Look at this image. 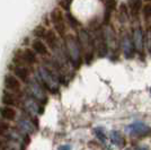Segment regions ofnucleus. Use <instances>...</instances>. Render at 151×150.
I'll list each match as a JSON object with an SVG mask.
<instances>
[{
	"instance_id": "obj_1",
	"label": "nucleus",
	"mask_w": 151,
	"mask_h": 150,
	"mask_svg": "<svg viewBox=\"0 0 151 150\" xmlns=\"http://www.w3.org/2000/svg\"><path fill=\"white\" fill-rule=\"evenodd\" d=\"M33 35L35 38L43 41L51 51H55L60 46V38L57 32L44 25H37L33 30Z\"/></svg>"
},
{
	"instance_id": "obj_2",
	"label": "nucleus",
	"mask_w": 151,
	"mask_h": 150,
	"mask_svg": "<svg viewBox=\"0 0 151 150\" xmlns=\"http://www.w3.org/2000/svg\"><path fill=\"white\" fill-rule=\"evenodd\" d=\"M13 63L32 69L40 63V59L37 54L31 48L25 46V48H20L15 51L13 56Z\"/></svg>"
},
{
	"instance_id": "obj_3",
	"label": "nucleus",
	"mask_w": 151,
	"mask_h": 150,
	"mask_svg": "<svg viewBox=\"0 0 151 150\" xmlns=\"http://www.w3.org/2000/svg\"><path fill=\"white\" fill-rule=\"evenodd\" d=\"M50 20L51 24L54 27V31L57 32L59 38L65 40L69 33V26L65 17V13L63 12L60 7H57L52 9L50 13Z\"/></svg>"
},
{
	"instance_id": "obj_4",
	"label": "nucleus",
	"mask_w": 151,
	"mask_h": 150,
	"mask_svg": "<svg viewBox=\"0 0 151 150\" xmlns=\"http://www.w3.org/2000/svg\"><path fill=\"white\" fill-rule=\"evenodd\" d=\"M32 50L34 51L38 56L43 58V59H46V60H50L52 56H51V50L49 49V46L41 40L38 38H34L31 42V45H29Z\"/></svg>"
},
{
	"instance_id": "obj_5",
	"label": "nucleus",
	"mask_w": 151,
	"mask_h": 150,
	"mask_svg": "<svg viewBox=\"0 0 151 150\" xmlns=\"http://www.w3.org/2000/svg\"><path fill=\"white\" fill-rule=\"evenodd\" d=\"M126 131L129 132L132 137H147V136H149L151 133V129L148 126V125H145V123H133V124L129 125L127 128H126Z\"/></svg>"
},
{
	"instance_id": "obj_6",
	"label": "nucleus",
	"mask_w": 151,
	"mask_h": 150,
	"mask_svg": "<svg viewBox=\"0 0 151 150\" xmlns=\"http://www.w3.org/2000/svg\"><path fill=\"white\" fill-rule=\"evenodd\" d=\"M10 71L13 72V75L18 78L22 82H27L29 81L31 78V69L24 67V66H18V64H10L9 66Z\"/></svg>"
},
{
	"instance_id": "obj_7",
	"label": "nucleus",
	"mask_w": 151,
	"mask_h": 150,
	"mask_svg": "<svg viewBox=\"0 0 151 150\" xmlns=\"http://www.w3.org/2000/svg\"><path fill=\"white\" fill-rule=\"evenodd\" d=\"M4 84H5L6 90H8V92H12V93L17 94V93H19L22 90V81L19 80L18 78H16L13 74L6 75Z\"/></svg>"
},
{
	"instance_id": "obj_8",
	"label": "nucleus",
	"mask_w": 151,
	"mask_h": 150,
	"mask_svg": "<svg viewBox=\"0 0 151 150\" xmlns=\"http://www.w3.org/2000/svg\"><path fill=\"white\" fill-rule=\"evenodd\" d=\"M143 0H127L126 5L129 8V13L131 18H139L140 15L142 13V8H143Z\"/></svg>"
},
{
	"instance_id": "obj_9",
	"label": "nucleus",
	"mask_w": 151,
	"mask_h": 150,
	"mask_svg": "<svg viewBox=\"0 0 151 150\" xmlns=\"http://www.w3.org/2000/svg\"><path fill=\"white\" fill-rule=\"evenodd\" d=\"M1 102L5 106H17L19 104V100L18 97L16 96L15 93H12V92H8V90H5L4 94H2V97H1Z\"/></svg>"
},
{
	"instance_id": "obj_10",
	"label": "nucleus",
	"mask_w": 151,
	"mask_h": 150,
	"mask_svg": "<svg viewBox=\"0 0 151 150\" xmlns=\"http://www.w3.org/2000/svg\"><path fill=\"white\" fill-rule=\"evenodd\" d=\"M0 115L2 119L7 120V121H14L16 119V115H17V112L16 110L12 106H1L0 107Z\"/></svg>"
},
{
	"instance_id": "obj_11",
	"label": "nucleus",
	"mask_w": 151,
	"mask_h": 150,
	"mask_svg": "<svg viewBox=\"0 0 151 150\" xmlns=\"http://www.w3.org/2000/svg\"><path fill=\"white\" fill-rule=\"evenodd\" d=\"M109 138L112 140V142L114 144H116L117 147H123L125 144V141H124V138L121 134L119 131H112L111 134H109Z\"/></svg>"
},
{
	"instance_id": "obj_12",
	"label": "nucleus",
	"mask_w": 151,
	"mask_h": 150,
	"mask_svg": "<svg viewBox=\"0 0 151 150\" xmlns=\"http://www.w3.org/2000/svg\"><path fill=\"white\" fill-rule=\"evenodd\" d=\"M117 13H119V18L121 20H126V19L131 18L130 17V13H129V8H127V5L126 2H121L119 5V8H117Z\"/></svg>"
},
{
	"instance_id": "obj_13",
	"label": "nucleus",
	"mask_w": 151,
	"mask_h": 150,
	"mask_svg": "<svg viewBox=\"0 0 151 150\" xmlns=\"http://www.w3.org/2000/svg\"><path fill=\"white\" fill-rule=\"evenodd\" d=\"M142 17L147 23L151 22V1H147L143 4V8H142Z\"/></svg>"
},
{
	"instance_id": "obj_14",
	"label": "nucleus",
	"mask_w": 151,
	"mask_h": 150,
	"mask_svg": "<svg viewBox=\"0 0 151 150\" xmlns=\"http://www.w3.org/2000/svg\"><path fill=\"white\" fill-rule=\"evenodd\" d=\"M104 5H105V12L113 14L117 10L119 4L117 0H104Z\"/></svg>"
},
{
	"instance_id": "obj_15",
	"label": "nucleus",
	"mask_w": 151,
	"mask_h": 150,
	"mask_svg": "<svg viewBox=\"0 0 151 150\" xmlns=\"http://www.w3.org/2000/svg\"><path fill=\"white\" fill-rule=\"evenodd\" d=\"M8 130H9V124L4 121H0V137L5 136Z\"/></svg>"
},
{
	"instance_id": "obj_16",
	"label": "nucleus",
	"mask_w": 151,
	"mask_h": 150,
	"mask_svg": "<svg viewBox=\"0 0 151 150\" xmlns=\"http://www.w3.org/2000/svg\"><path fill=\"white\" fill-rule=\"evenodd\" d=\"M96 134H97V137L99 138L101 141H105V139H106V138H105V134L103 133L101 130H98V129H97V130H96Z\"/></svg>"
},
{
	"instance_id": "obj_17",
	"label": "nucleus",
	"mask_w": 151,
	"mask_h": 150,
	"mask_svg": "<svg viewBox=\"0 0 151 150\" xmlns=\"http://www.w3.org/2000/svg\"><path fill=\"white\" fill-rule=\"evenodd\" d=\"M59 150H70V146L69 144H64V146H61Z\"/></svg>"
},
{
	"instance_id": "obj_18",
	"label": "nucleus",
	"mask_w": 151,
	"mask_h": 150,
	"mask_svg": "<svg viewBox=\"0 0 151 150\" xmlns=\"http://www.w3.org/2000/svg\"><path fill=\"white\" fill-rule=\"evenodd\" d=\"M127 150H132V149H127ZM133 150H148L147 148H137V149H133Z\"/></svg>"
},
{
	"instance_id": "obj_19",
	"label": "nucleus",
	"mask_w": 151,
	"mask_h": 150,
	"mask_svg": "<svg viewBox=\"0 0 151 150\" xmlns=\"http://www.w3.org/2000/svg\"><path fill=\"white\" fill-rule=\"evenodd\" d=\"M1 147H2V141L0 140V148H1Z\"/></svg>"
}]
</instances>
